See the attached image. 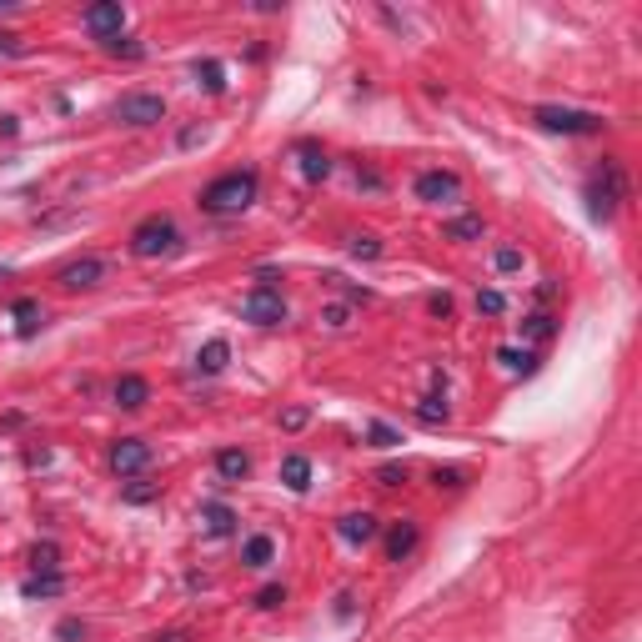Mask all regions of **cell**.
<instances>
[{
  "label": "cell",
  "instance_id": "6da1fadb",
  "mask_svg": "<svg viewBox=\"0 0 642 642\" xmlns=\"http://www.w3.org/2000/svg\"><path fill=\"white\" fill-rule=\"evenodd\" d=\"M582 201H587V216H592V221H612V216H617V206L627 201V171H622L617 156H602V161L592 166V176H587V186H582Z\"/></svg>",
  "mask_w": 642,
  "mask_h": 642
},
{
  "label": "cell",
  "instance_id": "7a4b0ae2",
  "mask_svg": "<svg viewBox=\"0 0 642 642\" xmlns=\"http://www.w3.org/2000/svg\"><path fill=\"white\" fill-rule=\"evenodd\" d=\"M256 191H261L256 171H226V176H216L201 191V211H211V216H241L256 201Z\"/></svg>",
  "mask_w": 642,
  "mask_h": 642
},
{
  "label": "cell",
  "instance_id": "3957f363",
  "mask_svg": "<svg viewBox=\"0 0 642 642\" xmlns=\"http://www.w3.org/2000/svg\"><path fill=\"white\" fill-rule=\"evenodd\" d=\"M176 241H181L176 221L156 211V216H146V221L131 231V256H141V261H156V256H171V251H176Z\"/></svg>",
  "mask_w": 642,
  "mask_h": 642
},
{
  "label": "cell",
  "instance_id": "277c9868",
  "mask_svg": "<svg viewBox=\"0 0 642 642\" xmlns=\"http://www.w3.org/2000/svg\"><path fill=\"white\" fill-rule=\"evenodd\" d=\"M532 121H537L542 131H557V136H597V131L607 126L597 111H572V106H537Z\"/></svg>",
  "mask_w": 642,
  "mask_h": 642
},
{
  "label": "cell",
  "instance_id": "5b68a950",
  "mask_svg": "<svg viewBox=\"0 0 642 642\" xmlns=\"http://www.w3.org/2000/svg\"><path fill=\"white\" fill-rule=\"evenodd\" d=\"M241 316L251 321V327H281L286 321V296L276 286H256V291H246Z\"/></svg>",
  "mask_w": 642,
  "mask_h": 642
},
{
  "label": "cell",
  "instance_id": "8992f818",
  "mask_svg": "<svg viewBox=\"0 0 642 642\" xmlns=\"http://www.w3.org/2000/svg\"><path fill=\"white\" fill-rule=\"evenodd\" d=\"M116 121H126V126H156V121H166V101L151 96V91H131V96L116 101Z\"/></svg>",
  "mask_w": 642,
  "mask_h": 642
},
{
  "label": "cell",
  "instance_id": "52a82bcc",
  "mask_svg": "<svg viewBox=\"0 0 642 642\" xmlns=\"http://www.w3.org/2000/svg\"><path fill=\"white\" fill-rule=\"evenodd\" d=\"M412 191H417V201H427V206H452V201H462V181H457L452 171H422Z\"/></svg>",
  "mask_w": 642,
  "mask_h": 642
},
{
  "label": "cell",
  "instance_id": "ba28073f",
  "mask_svg": "<svg viewBox=\"0 0 642 642\" xmlns=\"http://www.w3.org/2000/svg\"><path fill=\"white\" fill-rule=\"evenodd\" d=\"M56 281H61L66 291H91V286L106 281V261H101V256H76V261H66V266L56 271Z\"/></svg>",
  "mask_w": 642,
  "mask_h": 642
},
{
  "label": "cell",
  "instance_id": "9c48e42d",
  "mask_svg": "<svg viewBox=\"0 0 642 642\" xmlns=\"http://www.w3.org/2000/svg\"><path fill=\"white\" fill-rule=\"evenodd\" d=\"M146 467H151V442L121 437V442L111 447V472H116V477H136V472H146Z\"/></svg>",
  "mask_w": 642,
  "mask_h": 642
},
{
  "label": "cell",
  "instance_id": "30bf717a",
  "mask_svg": "<svg viewBox=\"0 0 642 642\" xmlns=\"http://www.w3.org/2000/svg\"><path fill=\"white\" fill-rule=\"evenodd\" d=\"M81 26L106 46V41H116V36L126 31V6H91V11L81 16Z\"/></svg>",
  "mask_w": 642,
  "mask_h": 642
},
{
  "label": "cell",
  "instance_id": "8fae6325",
  "mask_svg": "<svg viewBox=\"0 0 642 642\" xmlns=\"http://www.w3.org/2000/svg\"><path fill=\"white\" fill-rule=\"evenodd\" d=\"M337 537L347 547H367L377 537V517L372 512H347V517H337Z\"/></svg>",
  "mask_w": 642,
  "mask_h": 642
},
{
  "label": "cell",
  "instance_id": "7c38bea8",
  "mask_svg": "<svg viewBox=\"0 0 642 642\" xmlns=\"http://www.w3.org/2000/svg\"><path fill=\"white\" fill-rule=\"evenodd\" d=\"M417 522L412 517H402V522H392L387 527V562H402V557H412V547H417Z\"/></svg>",
  "mask_w": 642,
  "mask_h": 642
},
{
  "label": "cell",
  "instance_id": "4fadbf2b",
  "mask_svg": "<svg viewBox=\"0 0 642 642\" xmlns=\"http://www.w3.org/2000/svg\"><path fill=\"white\" fill-rule=\"evenodd\" d=\"M296 161H301V176H306V181H327V176H332V156L321 151L316 141H301V146H296Z\"/></svg>",
  "mask_w": 642,
  "mask_h": 642
},
{
  "label": "cell",
  "instance_id": "5bb4252c",
  "mask_svg": "<svg viewBox=\"0 0 642 642\" xmlns=\"http://www.w3.org/2000/svg\"><path fill=\"white\" fill-rule=\"evenodd\" d=\"M111 397H116L121 412H141V407L151 402V387H146V377H121V382L111 387Z\"/></svg>",
  "mask_w": 642,
  "mask_h": 642
},
{
  "label": "cell",
  "instance_id": "9a60e30c",
  "mask_svg": "<svg viewBox=\"0 0 642 642\" xmlns=\"http://www.w3.org/2000/svg\"><path fill=\"white\" fill-rule=\"evenodd\" d=\"M11 316L21 321V337H36V332H41V321H46V311H41V301H36V296H16V301H11Z\"/></svg>",
  "mask_w": 642,
  "mask_h": 642
},
{
  "label": "cell",
  "instance_id": "2e32d148",
  "mask_svg": "<svg viewBox=\"0 0 642 642\" xmlns=\"http://www.w3.org/2000/svg\"><path fill=\"white\" fill-rule=\"evenodd\" d=\"M226 362H231V347L216 337V342H206L201 352H196V372H206V377H216V372H226Z\"/></svg>",
  "mask_w": 642,
  "mask_h": 642
},
{
  "label": "cell",
  "instance_id": "e0dca14e",
  "mask_svg": "<svg viewBox=\"0 0 642 642\" xmlns=\"http://www.w3.org/2000/svg\"><path fill=\"white\" fill-rule=\"evenodd\" d=\"M281 482H286L291 492H306V487H311V462H306L301 452L281 457Z\"/></svg>",
  "mask_w": 642,
  "mask_h": 642
},
{
  "label": "cell",
  "instance_id": "ac0fdd59",
  "mask_svg": "<svg viewBox=\"0 0 642 642\" xmlns=\"http://www.w3.org/2000/svg\"><path fill=\"white\" fill-rule=\"evenodd\" d=\"M271 557H276V542H271L266 532L246 537V547H241V562H246V567H271Z\"/></svg>",
  "mask_w": 642,
  "mask_h": 642
},
{
  "label": "cell",
  "instance_id": "d6986e66",
  "mask_svg": "<svg viewBox=\"0 0 642 642\" xmlns=\"http://www.w3.org/2000/svg\"><path fill=\"white\" fill-rule=\"evenodd\" d=\"M216 472H221L226 482H241V477L251 472V457L236 452V447H226V452H216Z\"/></svg>",
  "mask_w": 642,
  "mask_h": 642
},
{
  "label": "cell",
  "instance_id": "ffe728a7",
  "mask_svg": "<svg viewBox=\"0 0 642 642\" xmlns=\"http://www.w3.org/2000/svg\"><path fill=\"white\" fill-rule=\"evenodd\" d=\"M201 522H206V532L226 537V532L236 527V512H231V507H221V502H201Z\"/></svg>",
  "mask_w": 642,
  "mask_h": 642
},
{
  "label": "cell",
  "instance_id": "44dd1931",
  "mask_svg": "<svg viewBox=\"0 0 642 642\" xmlns=\"http://www.w3.org/2000/svg\"><path fill=\"white\" fill-rule=\"evenodd\" d=\"M66 587V577L61 572H36V577H26L21 582V597H56Z\"/></svg>",
  "mask_w": 642,
  "mask_h": 642
},
{
  "label": "cell",
  "instance_id": "7402d4cb",
  "mask_svg": "<svg viewBox=\"0 0 642 642\" xmlns=\"http://www.w3.org/2000/svg\"><path fill=\"white\" fill-rule=\"evenodd\" d=\"M196 86H206L211 96H221V91H226V71H221V61H196Z\"/></svg>",
  "mask_w": 642,
  "mask_h": 642
},
{
  "label": "cell",
  "instance_id": "603a6c76",
  "mask_svg": "<svg viewBox=\"0 0 642 642\" xmlns=\"http://www.w3.org/2000/svg\"><path fill=\"white\" fill-rule=\"evenodd\" d=\"M552 332H557V316H547V311L527 316V327H522V337H527V342H552Z\"/></svg>",
  "mask_w": 642,
  "mask_h": 642
},
{
  "label": "cell",
  "instance_id": "cb8c5ba5",
  "mask_svg": "<svg viewBox=\"0 0 642 642\" xmlns=\"http://www.w3.org/2000/svg\"><path fill=\"white\" fill-rule=\"evenodd\" d=\"M31 567L36 572H61V547L56 542H36L31 547Z\"/></svg>",
  "mask_w": 642,
  "mask_h": 642
},
{
  "label": "cell",
  "instance_id": "d4e9b609",
  "mask_svg": "<svg viewBox=\"0 0 642 642\" xmlns=\"http://www.w3.org/2000/svg\"><path fill=\"white\" fill-rule=\"evenodd\" d=\"M487 226H482V216H457V221H447V236L452 241H477Z\"/></svg>",
  "mask_w": 642,
  "mask_h": 642
},
{
  "label": "cell",
  "instance_id": "484cf974",
  "mask_svg": "<svg viewBox=\"0 0 642 642\" xmlns=\"http://www.w3.org/2000/svg\"><path fill=\"white\" fill-rule=\"evenodd\" d=\"M131 507H146V502H156L161 497V482H126V492H121Z\"/></svg>",
  "mask_w": 642,
  "mask_h": 642
},
{
  "label": "cell",
  "instance_id": "4316f807",
  "mask_svg": "<svg viewBox=\"0 0 642 642\" xmlns=\"http://www.w3.org/2000/svg\"><path fill=\"white\" fill-rule=\"evenodd\" d=\"M367 442H372V447H397V442H402V432H397V427H387V422H372V427H367Z\"/></svg>",
  "mask_w": 642,
  "mask_h": 642
},
{
  "label": "cell",
  "instance_id": "83f0119b",
  "mask_svg": "<svg viewBox=\"0 0 642 642\" xmlns=\"http://www.w3.org/2000/svg\"><path fill=\"white\" fill-rule=\"evenodd\" d=\"M352 256H367V261H372V256H382V241H377L372 231H357V236H352Z\"/></svg>",
  "mask_w": 642,
  "mask_h": 642
},
{
  "label": "cell",
  "instance_id": "f1b7e54d",
  "mask_svg": "<svg viewBox=\"0 0 642 642\" xmlns=\"http://www.w3.org/2000/svg\"><path fill=\"white\" fill-rule=\"evenodd\" d=\"M106 51H111V56H126V61H141V56H146V46H141V41H121V36H116V41H106Z\"/></svg>",
  "mask_w": 642,
  "mask_h": 642
},
{
  "label": "cell",
  "instance_id": "f546056e",
  "mask_svg": "<svg viewBox=\"0 0 642 642\" xmlns=\"http://www.w3.org/2000/svg\"><path fill=\"white\" fill-rule=\"evenodd\" d=\"M477 311L502 316V311H507V296H502V291H477Z\"/></svg>",
  "mask_w": 642,
  "mask_h": 642
},
{
  "label": "cell",
  "instance_id": "4dcf8cb0",
  "mask_svg": "<svg viewBox=\"0 0 642 642\" xmlns=\"http://www.w3.org/2000/svg\"><path fill=\"white\" fill-rule=\"evenodd\" d=\"M497 362H502L507 372H532V357H527V352H512V347H502Z\"/></svg>",
  "mask_w": 642,
  "mask_h": 642
},
{
  "label": "cell",
  "instance_id": "1f68e13d",
  "mask_svg": "<svg viewBox=\"0 0 642 642\" xmlns=\"http://www.w3.org/2000/svg\"><path fill=\"white\" fill-rule=\"evenodd\" d=\"M56 637H61V642H81V637H86V622H81V617H61V622H56Z\"/></svg>",
  "mask_w": 642,
  "mask_h": 642
},
{
  "label": "cell",
  "instance_id": "d6a6232c",
  "mask_svg": "<svg viewBox=\"0 0 642 642\" xmlns=\"http://www.w3.org/2000/svg\"><path fill=\"white\" fill-rule=\"evenodd\" d=\"M281 602H286V587H281V582H271V587H261V592H256V607H266V612H271V607H281Z\"/></svg>",
  "mask_w": 642,
  "mask_h": 642
},
{
  "label": "cell",
  "instance_id": "836d02e7",
  "mask_svg": "<svg viewBox=\"0 0 642 642\" xmlns=\"http://www.w3.org/2000/svg\"><path fill=\"white\" fill-rule=\"evenodd\" d=\"M321 321H327L332 332H342L347 321H352V306H327V311H321Z\"/></svg>",
  "mask_w": 642,
  "mask_h": 642
},
{
  "label": "cell",
  "instance_id": "e575fe53",
  "mask_svg": "<svg viewBox=\"0 0 642 642\" xmlns=\"http://www.w3.org/2000/svg\"><path fill=\"white\" fill-rule=\"evenodd\" d=\"M306 422H311V412H306V407H286V412H281V427H286V432H301Z\"/></svg>",
  "mask_w": 642,
  "mask_h": 642
},
{
  "label": "cell",
  "instance_id": "d590c367",
  "mask_svg": "<svg viewBox=\"0 0 642 642\" xmlns=\"http://www.w3.org/2000/svg\"><path fill=\"white\" fill-rule=\"evenodd\" d=\"M377 482H382V487H402V482H407V462H402V467H397V462H392V467H382V472H377Z\"/></svg>",
  "mask_w": 642,
  "mask_h": 642
},
{
  "label": "cell",
  "instance_id": "8d00e7d4",
  "mask_svg": "<svg viewBox=\"0 0 642 642\" xmlns=\"http://www.w3.org/2000/svg\"><path fill=\"white\" fill-rule=\"evenodd\" d=\"M432 482H437V487H462V467H437Z\"/></svg>",
  "mask_w": 642,
  "mask_h": 642
},
{
  "label": "cell",
  "instance_id": "74e56055",
  "mask_svg": "<svg viewBox=\"0 0 642 642\" xmlns=\"http://www.w3.org/2000/svg\"><path fill=\"white\" fill-rule=\"evenodd\" d=\"M517 266H522V251L502 246V251H497V271H517Z\"/></svg>",
  "mask_w": 642,
  "mask_h": 642
},
{
  "label": "cell",
  "instance_id": "f35d334b",
  "mask_svg": "<svg viewBox=\"0 0 642 642\" xmlns=\"http://www.w3.org/2000/svg\"><path fill=\"white\" fill-rule=\"evenodd\" d=\"M201 141H206V126H186V131H181V141H176V146H181V151H186V146H201Z\"/></svg>",
  "mask_w": 642,
  "mask_h": 642
},
{
  "label": "cell",
  "instance_id": "ab89813d",
  "mask_svg": "<svg viewBox=\"0 0 642 642\" xmlns=\"http://www.w3.org/2000/svg\"><path fill=\"white\" fill-rule=\"evenodd\" d=\"M427 311H432V316H452V296H447V291H437V296L427 301Z\"/></svg>",
  "mask_w": 642,
  "mask_h": 642
},
{
  "label": "cell",
  "instance_id": "60d3db41",
  "mask_svg": "<svg viewBox=\"0 0 642 642\" xmlns=\"http://www.w3.org/2000/svg\"><path fill=\"white\" fill-rule=\"evenodd\" d=\"M357 186H367V191H382V176H377V171H357Z\"/></svg>",
  "mask_w": 642,
  "mask_h": 642
},
{
  "label": "cell",
  "instance_id": "b9f144b4",
  "mask_svg": "<svg viewBox=\"0 0 642 642\" xmlns=\"http://www.w3.org/2000/svg\"><path fill=\"white\" fill-rule=\"evenodd\" d=\"M151 642H191V637H186V632H156Z\"/></svg>",
  "mask_w": 642,
  "mask_h": 642
},
{
  "label": "cell",
  "instance_id": "7bdbcfd3",
  "mask_svg": "<svg viewBox=\"0 0 642 642\" xmlns=\"http://www.w3.org/2000/svg\"><path fill=\"white\" fill-rule=\"evenodd\" d=\"M0 276H6V266H0Z\"/></svg>",
  "mask_w": 642,
  "mask_h": 642
}]
</instances>
